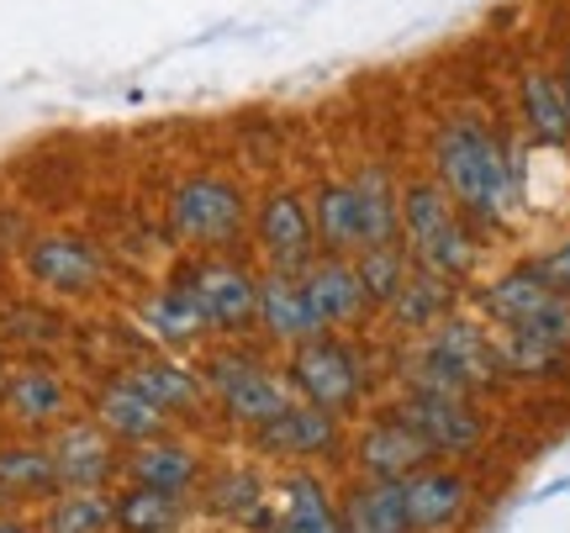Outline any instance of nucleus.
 <instances>
[{
    "mask_svg": "<svg viewBox=\"0 0 570 533\" xmlns=\"http://www.w3.org/2000/svg\"><path fill=\"white\" fill-rule=\"evenodd\" d=\"M433 169H439V185L449 190V201L470 217H481V223H502L518 201V169H512L508 148L475 117H454V122L439 127Z\"/></svg>",
    "mask_w": 570,
    "mask_h": 533,
    "instance_id": "1",
    "label": "nucleus"
},
{
    "mask_svg": "<svg viewBox=\"0 0 570 533\" xmlns=\"http://www.w3.org/2000/svg\"><path fill=\"white\" fill-rule=\"evenodd\" d=\"M317 244L333 254H360L370 244L402 238V190L386 169H360L354 180H333L312 201Z\"/></svg>",
    "mask_w": 570,
    "mask_h": 533,
    "instance_id": "2",
    "label": "nucleus"
},
{
    "mask_svg": "<svg viewBox=\"0 0 570 533\" xmlns=\"http://www.w3.org/2000/svg\"><path fill=\"white\" fill-rule=\"evenodd\" d=\"M402 233H407L412 259L444 280H465L475 265V244H470L460 206L449 201L444 185H407L402 190Z\"/></svg>",
    "mask_w": 570,
    "mask_h": 533,
    "instance_id": "3",
    "label": "nucleus"
},
{
    "mask_svg": "<svg viewBox=\"0 0 570 533\" xmlns=\"http://www.w3.org/2000/svg\"><path fill=\"white\" fill-rule=\"evenodd\" d=\"M248 223V201L244 190L223 175H196L169 196V233L180 244L196 248H227L238 244V233Z\"/></svg>",
    "mask_w": 570,
    "mask_h": 533,
    "instance_id": "4",
    "label": "nucleus"
},
{
    "mask_svg": "<svg viewBox=\"0 0 570 533\" xmlns=\"http://www.w3.org/2000/svg\"><path fill=\"white\" fill-rule=\"evenodd\" d=\"M487 312L508 333H529V338L550 344V349H570V296L544 286L533 275V265L512 269L497 286H487Z\"/></svg>",
    "mask_w": 570,
    "mask_h": 533,
    "instance_id": "5",
    "label": "nucleus"
},
{
    "mask_svg": "<svg viewBox=\"0 0 570 533\" xmlns=\"http://www.w3.org/2000/svg\"><path fill=\"white\" fill-rule=\"evenodd\" d=\"M291 386L302 391L312 407L348 412L354 402H360L365 381H360V359H354V349L338 344V338H327V333H317V338H302L296 354H291Z\"/></svg>",
    "mask_w": 570,
    "mask_h": 533,
    "instance_id": "6",
    "label": "nucleus"
},
{
    "mask_svg": "<svg viewBox=\"0 0 570 533\" xmlns=\"http://www.w3.org/2000/svg\"><path fill=\"white\" fill-rule=\"evenodd\" d=\"M180 286L196 296L206 328L238 333L259 317V280L248 275L244 265H227V259H206V265H190L180 275Z\"/></svg>",
    "mask_w": 570,
    "mask_h": 533,
    "instance_id": "7",
    "label": "nucleus"
},
{
    "mask_svg": "<svg viewBox=\"0 0 570 533\" xmlns=\"http://www.w3.org/2000/svg\"><path fill=\"white\" fill-rule=\"evenodd\" d=\"M206 386L223 396L227 417H238L248 428H259V423H269V417H281L291 407V391L265 365H254L248 354H217L206 365Z\"/></svg>",
    "mask_w": 570,
    "mask_h": 533,
    "instance_id": "8",
    "label": "nucleus"
},
{
    "mask_svg": "<svg viewBox=\"0 0 570 533\" xmlns=\"http://www.w3.org/2000/svg\"><path fill=\"white\" fill-rule=\"evenodd\" d=\"M27 269H32L38 286L59 290V296H85V290L101 286L106 259L101 248L90 238H80V233H42L27 248Z\"/></svg>",
    "mask_w": 570,
    "mask_h": 533,
    "instance_id": "9",
    "label": "nucleus"
},
{
    "mask_svg": "<svg viewBox=\"0 0 570 533\" xmlns=\"http://www.w3.org/2000/svg\"><path fill=\"white\" fill-rule=\"evenodd\" d=\"M254 238L269 254L275 269H291L302 275L312 265V248H317V227H312V206L296 196V190H269L259 217H254Z\"/></svg>",
    "mask_w": 570,
    "mask_h": 533,
    "instance_id": "10",
    "label": "nucleus"
},
{
    "mask_svg": "<svg viewBox=\"0 0 570 533\" xmlns=\"http://www.w3.org/2000/svg\"><path fill=\"white\" fill-rule=\"evenodd\" d=\"M396 417L423 433L433 454H470L481 444V417L454 391H407V402H402Z\"/></svg>",
    "mask_w": 570,
    "mask_h": 533,
    "instance_id": "11",
    "label": "nucleus"
},
{
    "mask_svg": "<svg viewBox=\"0 0 570 533\" xmlns=\"http://www.w3.org/2000/svg\"><path fill=\"white\" fill-rule=\"evenodd\" d=\"M53 454V471H59L63 492H90V486H106L111 471H117V454H111V433L101 423H69V428L48 444Z\"/></svg>",
    "mask_w": 570,
    "mask_h": 533,
    "instance_id": "12",
    "label": "nucleus"
},
{
    "mask_svg": "<svg viewBox=\"0 0 570 533\" xmlns=\"http://www.w3.org/2000/svg\"><path fill=\"white\" fill-rule=\"evenodd\" d=\"M259 450L265 454H291V460H312V454L338 450V412L312 407V402H291L281 417L259 423Z\"/></svg>",
    "mask_w": 570,
    "mask_h": 533,
    "instance_id": "13",
    "label": "nucleus"
},
{
    "mask_svg": "<svg viewBox=\"0 0 570 533\" xmlns=\"http://www.w3.org/2000/svg\"><path fill=\"white\" fill-rule=\"evenodd\" d=\"M412 533H449L470 507V481L454 471H412L402 481Z\"/></svg>",
    "mask_w": 570,
    "mask_h": 533,
    "instance_id": "14",
    "label": "nucleus"
},
{
    "mask_svg": "<svg viewBox=\"0 0 570 533\" xmlns=\"http://www.w3.org/2000/svg\"><path fill=\"white\" fill-rule=\"evenodd\" d=\"M302 290H306L312 317L323 323V333L338 328V323H354V317L370 307L365 286H360V275H354V265H348L344 254H333V259H323V265H306Z\"/></svg>",
    "mask_w": 570,
    "mask_h": 533,
    "instance_id": "15",
    "label": "nucleus"
},
{
    "mask_svg": "<svg viewBox=\"0 0 570 533\" xmlns=\"http://www.w3.org/2000/svg\"><path fill=\"white\" fill-rule=\"evenodd\" d=\"M433 450L428 438L412 423L391 417V423H375V428L360 438V465H365L370 481H407L412 471H423Z\"/></svg>",
    "mask_w": 570,
    "mask_h": 533,
    "instance_id": "16",
    "label": "nucleus"
},
{
    "mask_svg": "<svg viewBox=\"0 0 570 533\" xmlns=\"http://www.w3.org/2000/svg\"><path fill=\"white\" fill-rule=\"evenodd\" d=\"M259 323H265V333L281 338V344H302V338H317V333H323V323L306 307L302 275H291V269H275L269 280H259Z\"/></svg>",
    "mask_w": 570,
    "mask_h": 533,
    "instance_id": "17",
    "label": "nucleus"
},
{
    "mask_svg": "<svg viewBox=\"0 0 570 533\" xmlns=\"http://www.w3.org/2000/svg\"><path fill=\"white\" fill-rule=\"evenodd\" d=\"M196 454L175 444V438H142L138 450L127 454V475L138 481V486H159V492H185L190 481H196Z\"/></svg>",
    "mask_w": 570,
    "mask_h": 533,
    "instance_id": "18",
    "label": "nucleus"
},
{
    "mask_svg": "<svg viewBox=\"0 0 570 533\" xmlns=\"http://www.w3.org/2000/svg\"><path fill=\"white\" fill-rule=\"evenodd\" d=\"M164 417H169V412L154 407V402H148V396L132 386V381L106 386L101 402H96V423H101L106 433H117V438H132V444L154 438V433L164 428Z\"/></svg>",
    "mask_w": 570,
    "mask_h": 533,
    "instance_id": "19",
    "label": "nucleus"
},
{
    "mask_svg": "<svg viewBox=\"0 0 570 533\" xmlns=\"http://www.w3.org/2000/svg\"><path fill=\"white\" fill-rule=\"evenodd\" d=\"M344 533H412L402 481H370V486L348 496Z\"/></svg>",
    "mask_w": 570,
    "mask_h": 533,
    "instance_id": "20",
    "label": "nucleus"
},
{
    "mask_svg": "<svg viewBox=\"0 0 570 533\" xmlns=\"http://www.w3.org/2000/svg\"><path fill=\"white\" fill-rule=\"evenodd\" d=\"M449 286H454V280H444V275H433V269L417 265V275L407 269V280L396 286V296H391L386 307L402 328H439L449 312Z\"/></svg>",
    "mask_w": 570,
    "mask_h": 533,
    "instance_id": "21",
    "label": "nucleus"
},
{
    "mask_svg": "<svg viewBox=\"0 0 570 533\" xmlns=\"http://www.w3.org/2000/svg\"><path fill=\"white\" fill-rule=\"evenodd\" d=\"M185 517L180 492H159V486H138L117 496V529L122 533H175Z\"/></svg>",
    "mask_w": 570,
    "mask_h": 533,
    "instance_id": "22",
    "label": "nucleus"
},
{
    "mask_svg": "<svg viewBox=\"0 0 570 533\" xmlns=\"http://www.w3.org/2000/svg\"><path fill=\"white\" fill-rule=\"evenodd\" d=\"M523 117H529L539 144H570L566 90H560V80L544 75V69H529V75H523Z\"/></svg>",
    "mask_w": 570,
    "mask_h": 533,
    "instance_id": "23",
    "label": "nucleus"
},
{
    "mask_svg": "<svg viewBox=\"0 0 570 533\" xmlns=\"http://www.w3.org/2000/svg\"><path fill=\"white\" fill-rule=\"evenodd\" d=\"M127 381H132V386H138L142 396H148L154 407H164V412L202 407V381H196L185 365H169V359H142Z\"/></svg>",
    "mask_w": 570,
    "mask_h": 533,
    "instance_id": "24",
    "label": "nucleus"
},
{
    "mask_svg": "<svg viewBox=\"0 0 570 533\" xmlns=\"http://www.w3.org/2000/svg\"><path fill=\"white\" fill-rule=\"evenodd\" d=\"M269 533H344V517L333 513V502L312 475H296L285 492V513L269 523Z\"/></svg>",
    "mask_w": 570,
    "mask_h": 533,
    "instance_id": "25",
    "label": "nucleus"
},
{
    "mask_svg": "<svg viewBox=\"0 0 570 533\" xmlns=\"http://www.w3.org/2000/svg\"><path fill=\"white\" fill-rule=\"evenodd\" d=\"M6 407H11V417H21V423H53V417H63V407H69V391H63V381L48 375V369H21L17 381H11V391H6Z\"/></svg>",
    "mask_w": 570,
    "mask_h": 533,
    "instance_id": "26",
    "label": "nucleus"
},
{
    "mask_svg": "<svg viewBox=\"0 0 570 533\" xmlns=\"http://www.w3.org/2000/svg\"><path fill=\"white\" fill-rule=\"evenodd\" d=\"M142 317H148V328L159 333V338H169V344H190L196 333H206L202 307H196V296H190L180 280L169 290H159V296L142 307Z\"/></svg>",
    "mask_w": 570,
    "mask_h": 533,
    "instance_id": "27",
    "label": "nucleus"
},
{
    "mask_svg": "<svg viewBox=\"0 0 570 533\" xmlns=\"http://www.w3.org/2000/svg\"><path fill=\"white\" fill-rule=\"evenodd\" d=\"M59 492V471L48 450H0V496H48Z\"/></svg>",
    "mask_w": 570,
    "mask_h": 533,
    "instance_id": "28",
    "label": "nucleus"
},
{
    "mask_svg": "<svg viewBox=\"0 0 570 533\" xmlns=\"http://www.w3.org/2000/svg\"><path fill=\"white\" fill-rule=\"evenodd\" d=\"M354 275H360V286H365V302H381V307H386L391 296H396V286L407 280V248H402V238L360 248Z\"/></svg>",
    "mask_w": 570,
    "mask_h": 533,
    "instance_id": "29",
    "label": "nucleus"
},
{
    "mask_svg": "<svg viewBox=\"0 0 570 533\" xmlns=\"http://www.w3.org/2000/svg\"><path fill=\"white\" fill-rule=\"evenodd\" d=\"M111 523H117V502L101 496V486L63 492L48 513V533H111Z\"/></svg>",
    "mask_w": 570,
    "mask_h": 533,
    "instance_id": "30",
    "label": "nucleus"
},
{
    "mask_svg": "<svg viewBox=\"0 0 570 533\" xmlns=\"http://www.w3.org/2000/svg\"><path fill=\"white\" fill-rule=\"evenodd\" d=\"M223 513H238V517H254L259 513V486L248 481V475H227L223 486H217V496H212Z\"/></svg>",
    "mask_w": 570,
    "mask_h": 533,
    "instance_id": "31",
    "label": "nucleus"
},
{
    "mask_svg": "<svg viewBox=\"0 0 570 533\" xmlns=\"http://www.w3.org/2000/svg\"><path fill=\"white\" fill-rule=\"evenodd\" d=\"M533 275L544 280L550 290H560V296H570V244H560V248H550L539 265H533Z\"/></svg>",
    "mask_w": 570,
    "mask_h": 533,
    "instance_id": "32",
    "label": "nucleus"
},
{
    "mask_svg": "<svg viewBox=\"0 0 570 533\" xmlns=\"http://www.w3.org/2000/svg\"><path fill=\"white\" fill-rule=\"evenodd\" d=\"M0 533H27L21 523H11V517H0Z\"/></svg>",
    "mask_w": 570,
    "mask_h": 533,
    "instance_id": "33",
    "label": "nucleus"
},
{
    "mask_svg": "<svg viewBox=\"0 0 570 533\" xmlns=\"http://www.w3.org/2000/svg\"><path fill=\"white\" fill-rule=\"evenodd\" d=\"M560 90H566V111H570V69H566V80H560Z\"/></svg>",
    "mask_w": 570,
    "mask_h": 533,
    "instance_id": "34",
    "label": "nucleus"
}]
</instances>
